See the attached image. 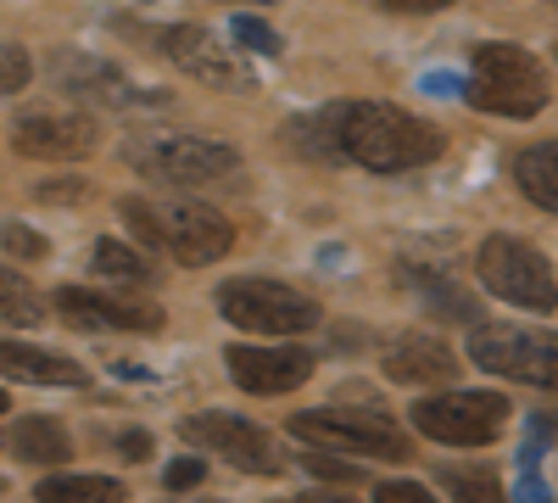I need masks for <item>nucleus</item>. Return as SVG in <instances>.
Here are the masks:
<instances>
[{
	"label": "nucleus",
	"instance_id": "nucleus-1",
	"mask_svg": "<svg viewBox=\"0 0 558 503\" xmlns=\"http://www.w3.org/2000/svg\"><path fill=\"white\" fill-rule=\"evenodd\" d=\"M330 129H336V157L363 163L375 173L425 168L447 146V134L436 123L413 118L391 101H341V107H330Z\"/></svg>",
	"mask_w": 558,
	"mask_h": 503
},
{
	"label": "nucleus",
	"instance_id": "nucleus-2",
	"mask_svg": "<svg viewBox=\"0 0 558 503\" xmlns=\"http://www.w3.org/2000/svg\"><path fill=\"white\" fill-rule=\"evenodd\" d=\"M123 224H129V236L140 247H151V252H173L179 263H213L229 252V241H235V230H229V218L207 202H140V196H123L118 202Z\"/></svg>",
	"mask_w": 558,
	"mask_h": 503
},
{
	"label": "nucleus",
	"instance_id": "nucleus-3",
	"mask_svg": "<svg viewBox=\"0 0 558 503\" xmlns=\"http://www.w3.org/2000/svg\"><path fill=\"white\" fill-rule=\"evenodd\" d=\"M123 163L134 173L157 179V185H213V179L235 173V152L207 134H179V129H140L123 141Z\"/></svg>",
	"mask_w": 558,
	"mask_h": 503
},
{
	"label": "nucleus",
	"instance_id": "nucleus-4",
	"mask_svg": "<svg viewBox=\"0 0 558 503\" xmlns=\"http://www.w3.org/2000/svg\"><path fill=\"white\" fill-rule=\"evenodd\" d=\"M463 96L492 118H536L547 107V73L520 45H481Z\"/></svg>",
	"mask_w": 558,
	"mask_h": 503
},
{
	"label": "nucleus",
	"instance_id": "nucleus-5",
	"mask_svg": "<svg viewBox=\"0 0 558 503\" xmlns=\"http://www.w3.org/2000/svg\"><path fill=\"white\" fill-rule=\"evenodd\" d=\"M475 263H481V280H486L492 297L514 302L525 313H553L558 308V274H553V263L531 241H520V236H486Z\"/></svg>",
	"mask_w": 558,
	"mask_h": 503
},
{
	"label": "nucleus",
	"instance_id": "nucleus-6",
	"mask_svg": "<svg viewBox=\"0 0 558 503\" xmlns=\"http://www.w3.org/2000/svg\"><path fill=\"white\" fill-rule=\"evenodd\" d=\"M218 313L257 336H307L318 325V302L279 280H229L218 291Z\"/></svg>",
	"mask_w": 558,
	"mask_h": 503
},
{
	"label": "nucleus",
	"instance_id": "nucleus-7",
	"mask_svg": "<svg viewBox=\"0 0 558 503\" xmlns=\"http://www.w3.org/2000/svg\"><path fill=\"white\" fill-rule=\"evenodd\" d=\"M470 358L502 381H525L558 392V331H531V325H481L470 342Z\"/></svg>",
	"mask_w": 558,
	"mask_h": 503
},
{
	"label": "nucleus",
	"instance_id": "nucleus-8",
	"mask_svg": "<svg viewBox=\"0 0 558 503\" xmlns=\"http://www.w3.org/2000/svg\"><path fill=\"white\" fill-rule=\"evenodd\" d=\"M413 426L447 447H486L508 426V397L502 392H441V397L413 403Z\"/></svg>",
	"mask_w": 558,
	"mask_h": 503
},
{
	"label": "nucleus",
	"instance_id": "nucleus-9",
	"mask_svg": "<svg viewBox=\"0 0 558 503\" xmlns=\"http://www.w3.org/2000/svg\"><path fill=\"white\" fill-rule=\"evenodd\" d=\"M291 431L313 447H336V453H368V459H408V436L375 415V408H307L291 420Z\"/></svg>",
	"mask_w": 558,
	"mask_h": 503
},
{
	"label": "nucleus",
	"instance_id": "nucleus-10",
	"mask_svg": "<svg viewBox=\"0 0 558 503\" xmlns=\"http://www.w3.org/2000/svg\"><path fill=\"white\" fill-rule=\"evenodd\" d=\"M162 51H168V62H179V73H196L213 89H229V96H252V89H257L252 68L229 51L223 39H213L196 23H168L162 28Z\"/></svg>",
	"mask_w": 558,
	"mask_h": 503
},
{
	"label": "nucleus",
	"instance_id": "nucleus-11",
	"mask_svg": "<svg viewBox=\"0 0 558 503\" xmlns=\"http://www.w3.org/2000/svg\"><path fill=\"white\" fill-rule=\"evenodd\" d=\"M96 141H101V129L89 112H17V123H12V146L34 163L89 157Z\"/></svg>",
	"mask_w": 558,
	"mask_h": 503
},
{
	"label": "nucleus",
	"instance_id": "nucleus-12",
	"mask_svg": "<svg viewBox=\"0 0 558 503\" xmlns=\"http://www.w3.org/2000/svg\"><path fill=\"white\" fill-rule=\"evenodd\" d=\"M179 436L207 447V453H218V459H229V465L252 470V476H274V465H279L268 431L252 426V420H241V415H191V420L179 426Z\"/></svg>",
	"mask_w": 558,
	"mask_h": 503
},
{
	"label": "nucleus",
	"instance_id": "nucleus-13",
	"mask_svg": "<svg viewBox=\"0 0 558 503\" xmlns=\"http://www.w3.org/2000/svg\"><path fill=\"white\" fill-rule=\"evenodd\" d=\"M57 313L78 331H162V308L146 297H107V291H84V286H62L57 291Z\"/></svg>",
	"mask_w": 558,
	"mask_h": 503
},
{
	"label": "nucleus",
	"instance_id": "nucleus-14",
	"mask_svg": "<svg viewBox=\"0 0 558 503\" xmlns=\"http://www.w3.org/2000/svg\"><path fill=\"white\" fill-rule=\"evenodd\" d=\"M229 375L252 397H286L307 386L313 352L307 347H229Z\"/></svg>",
	"mask_w": 558,
	"mask_h": 503
},
{
	"label": "nucleus",
	"instance_id": "nucleus-15",
	"mask_svg": "<svg viewBox=\"0 0 558 503\" xmlns=\"http://www.w3.org/2000/svg\"><path fill=\"white\" fill-rule=\"evenodd\" d=\"M51 68H57V84H62V89H73V96H84L89 107L162 101L157 89H140L129 73H118V68H112V62H101V57H84V51H62V57H51Z\"/></svg>",
	"mask_w": 558,
	"mask_h": 503
},
{
	"label": "nucleus",
	"instance_id": "nucleus-16",
	"mask_svg": "<svg viewBox=\"0 0 558 503\" xmlns=\"http://www.w3.org/2000/svg\"><path fill=\"white\" fill-rule=\"evenodd\" d=\"M386 375L397 386H452L458 381V352L447 342L413 336V342H402V347L386 352Z\"/></svg>",
	"mask_w": 558,
	"mask_h": 503
},
{
	"label": "nucleus",
	"instance_id": "nucleus-17",
	"mask_svg": "<svg viewBox=\"0 0 558 503\" xmlns=\"http://www.w3.org/2000/svg\"><path fill=\"white\" fill-rule=\"evenodd\" d=\"M0 381H23V386H84L89 375L73 358L45 352L28 342H0Z\"/></svg>",
	"mask_w": 558,
	"mask_h": 503
},
{
	"label": "nucleus",
	"instance_id": "nucleus-18",
	"mask_svg": "<svg viewBox=\"0 0 558 503\" xmlns=\"http://www.w3.org/2000/svg\"><path fill=\"white\" fill-rule=\"evenodd\" d=\"M514 179H520V191H525L536 207L558 213V141H542V146L520 152V157H514Z\"/></svg>",
	"mask_w": 558,
	"mask_h": 503
},
{
	"label": "nucleus",
	"instance_id": "nucleus-19",
	"mask_svg": "<svg viewBox=\"0 0 558 503\" xmlns=\"http://www.w3.org/2000/svg\"><path fill=\"white\" fill-rule=\"evenodd\" d=\"M12 447H17V459H28V465H68L73 436L57 420H17Z\"/></svg>",
	"mask_w": 558,
	"mask_h": 503
},
{
	"label": "nucleus",
	"instance_id": "nucleus-20",
	"mask_svg": "<svg viewBox=\"0 0 558 503\" xmlns=\"http://www.w3.org/2000/svg\"><path fill=\"white\" fill-rule=\"evenodd\" d=\"M39 503H123V481L112 476H45L34 487Z\"/></svg>",
	"mask_w": 558,
	"mask_h": 503
},
{
	"label": "nucleus",
	"instance_id": "nucleus-21",
	"mask_svg": "<svg viewBox=\"0 0 558 503\" xmlns=\"http://www.w3.org/2000/svg\"><path fill=\"white\" fill-rule=\"evenodd\" d=\"M39 313H45L39 291L23 280V274H12L7 263H0V319H12V325H34Z\"/></svg>",
	"mask_w": 558,
	"mask_h": 503
},
{
	"label": "nucleus",
	"instance_id": "nucleus-22",
	"mask_svg": "<svg viewBox=\"0 0 558 503\" xmlns=\"http://www.w3.org/2000/svg\"><path fill=\"white\" fill-rule=\"evenodd\" d=\"M89 263H96L101 274H112V280H151V263L140 258L134 247H123V241H96V252H89Z\"/></svg>",
	"mask_w": 558,
	"mask_h": 503
},
{
	"label": "nucleus",
	"instance_id": "nucleus-23",
	"mask_svg": "<svg viewBox=\"0 0 558 503\" xmlns=\"http://www.w3.org/2000/svg\"><path fill=\"white\" fill-rule=\"evenodd\" d=\"M447 492H452V503H508L486 470H447Z\"/></svg>",
	"mask_w": 558,
	"mask_h": 503
},
{
	"label": "nucleus",
	"instance_id": "nucleus-24",
	"mask_svg": "<svg viewBox=\"0 0 558 503\" xmlns=\"http://www.w3.org/2000/svg\"><path fill=\"white\" fill-rule=\"evenodd\" d=\"M28 79H34L28 51H23V45H12V39H0V96H17Z\"/></svg>",
	"mask_w": 558,
	"mask_h": 503
},
{
	"label": "nucleus",
	"instance_id": "nucleus-25",
	"mask_svg": "<svg viewBox=\"0 0 558 503\" xmlns=\"http://www.w3.org/2000/svg\"><path fill=\"white\" fill-rule=\"evenodd\" d=\"M229 34H235L246 51H263V57H279V34L263 23V17H235L229 23Z\"/></svg>",
	"mask_w": 558,
	"mask_h": 503
},
{
	"label": "nucleus",
	"instance_id": "nucleus-26",
	"mask_svg": "<svg viewBox=\"0 0 558 503\" xmlns=\"http://www.w3.org/2000/svg\"><path fill=\"white\" fill-rule=\"evenodd\" d=\"M0 247H7L12 258H28V263L51 252V247H45V236H34L28 224H0Z\"/></svg>",
	"mask_w": 558,
	"mask_h": 503
},
{
	"label": "nucleus",
	"instance_id": "nucleus-27",
	"mask_svg": "<svg viewBox=\"0 0 558 503\" xmlns=\"http://www.w3.org/2000/svg\"><path fill=\"white\" fill-rule=\"evenodd\" d=\"M202 476H207L202 459H173V465L162 470V487H168V492H191V487H202Z\"/></svg>",
	"mask_w": 558,
	"mask_h": 503
},
{
	"label": "nucleus",
	"instance_id": "nucleus-28",
	"mask_svg": "<svg viewBox=\"0 0 558 503\" xmlns=\"http://www.w3.org/2000/svg\"><path fill=\"white\" fill-rule=\"evenodd\" d=\"M375 503H436L418 481H386L380 492H375Z\"/></svg>",
	"mask_w": 558,
	"mask_h": 503
},
{
	"label": "nucleus",
	"instance_id": "nucleus-29",
	"mask_svg": "<svg viewBox=\"0 0 558 503\" xmlns=\"http://www.w3.org/2000/svg\"><path fill=\"white\" fill-rule=\"evenodd\" d=\"M302 470H307V476H324V481H352V476H357V470H347V465H336V459H324V453H307Z\"/></svg>",
	"mask_w": 558,
	"mask_h": 503
},
{
	"label": "nucleus",
	"instance_id": "nucleus-30",
	"mask_svg": "<svg viewBox=\"0 0 558 503\" xmlns=\"http://www.w3.org/2000/svg\"><path fill=\"white\" fill-rule=\"evenodd\" d=\"M118 453H123V459H146L151 436H146V431H123V436H118Z\"/></svg>",
	"mask_w": 558,
	"mask_h": 503
},
{
	"label": "nucleus",
	"instance_id": "nucleus-31",
	"mask_svg": "<svg viewBox=\"0 0 558 503\" xmlns=\"http://www.w3.org/2000/svg\"><path fill=\"white\" fill-rule=\"evenodd\" d=\"M391 12H441V7H452V0H386Z\"/></svg>",
	"mask_w": 558,
	"mask_h": 503
},
{
	"label": "nucleus",
	"instance_id": "nucleus-32",
	"mask_svg": "<svg viewBox=\"0 0 558 503\" xmlns=\"http://www.w3.org/2000/svg\"><path fill=\"white\" fill-rule=\"evenodd\" d=\"M296 503H352V498H341V492H302Z\"/></svg>",
	"mask_w": 558,
	"mask_h": 503
},
{
	"label": "nucleus",
	"instance_id": "nucleus-33",
	"mask_svg": "<svg viewBox=\"0 0 558 503\" xmlns=\"http://www.w3.org/2000/svg\"><path fill=\"white\" fill-rule=\"evenodd\" d=\"M0 415H7V386H0Z\"/></svg>",
	"mask_w": 558,
	"mask_h": 503
}]
</instances>
